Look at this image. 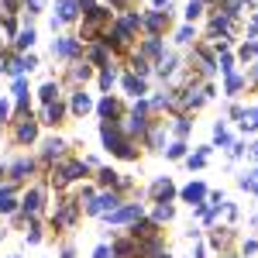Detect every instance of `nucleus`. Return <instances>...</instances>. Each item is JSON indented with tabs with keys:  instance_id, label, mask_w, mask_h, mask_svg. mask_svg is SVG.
Returning a JSON list of instances; mask_svg holds the SVG:
<instances>
[{
	"instance_id": "nucleus-38",
	"label": "nucleus",
	"mask_w": 258,
	"mask_h": 258,
	"mask_svg": "<svg viewBox=\"0 0 258 258\" xmlns=\"http://www.w3.org/2000/svg\"><path fill=\"white\" fill-rule=\"evenodd\" d=\"M203 162H207V148H203V152H200V155H193V159H189V169H200V165H203Z\"/></svg>"
},
{
	"instance_id": "nucleus-39",
	"label": "nucleus",
	"mask_w": 258,
	"mask_h": 258,
	"mask_svg": "<svg viewBox=\"0 0 258 258\" xmlns=\"http://www.w3.org/2000/svg\"><path fill=\"white\" fill-rule=\"evenodd\" d=\"M73 76H76V80H90V66H76Z\"/></svg>"
},
{
	"instance_id": "nucleus-12",
	"label": "nucleus",
	"mask_w": 258,
	"mask_h": 258,
	"mask_svg": "<svg viewBox=\"0 0 258 258\" xmlns=\"http://www.w3.org/2000/svg\"><path fill=\"white\" fill-rule=\"evenodd\" d=\"M80 11V0H59V21H73Z\"/></svg>"
},
{
	"instance_id": "nucleus-29",
	"label": "nucleus",
	"mask_w": 258,
	"mask_h": 258,
	"mask_svg": "<svg viewBox=\"0 0 258 258\" xmlns=\"http://www.w3.org/2000/svg\"><path fill=\"white\" fill-rule=\"evenodd\" d=\"M214 141H217V145H231V135L224 131V124H217V127H214Z\"/></svg>"
},
{
	"instance_id": "nucleus-32",
	"label": "nucleus",
	"mask_w": 258,
	"mask_h": 258,
	"mask_svg": "<svg viewBox=\"0 0 258 258\" xmlns=\"http://www.w3.org/2000/svg\"><path fill=\"white\" fill-rule=\"evenodd\" d=\"M155 220H172V207H169V203H159V210H155Z\"/></svg>"
},
{
	"instance_id": "nucleus-5",
	"label": "nucleus",
	"mask_w": 258,
	"mask_h": 258,
	"mask_svg": "<svg viewBox=\"0 0 258 258\" xmlns=\"http://www.w3.org/2000/svg\"><path fill=\"white\" fill-rule=\"evenodd\" d=\"M52 52L62 55V59H73V55L80 52V41H76V38H59L55 45H52Z\"/></svg>"
},
{
	"instance_id": "nucleus-44",
	"label": "nucleus",
	"mask_w": 258,
	"mask_h": 258,
	"mask_svg": "<svg viewBox=\"0 0 258 258\" xmlns=\"http://www.w3.org/2000/svg\"><path fill=\"white\" fill-rule=\"evenodd\" d=\"M93 258H110V251H107V244H100L97 251H93Z\"/></svg>"
},
{
	"instance_id": "nucleus-18",
	"label": "nucleus",
	"mask_w": 258,
	"mask_h": 258,
	"mask_svg": "<svg viewBox=\"0 0 258 258\" xmlns=\"http://www.w3.org/2000/svg\"><path fill=\"white\" fill-rule=\"evenodd\" d=\"M210 31L220 35V31H231V14H217V18L210 21Z\"/></svg>"
},
{
	"instance_id": "nucleus-48",
	"label": "nucleus",
	"mask_w": 258,
	"mask_h": 258,
	"mask_svg": "<svg viewBox=\"0 0 258 258\" xmlns=\"http://www.w3.org/2000/svg\"><path fill=\"white\" fill-rule=\"evenodd\" d=\"M110 4H117V7H120V4H124V0H110Z\"/></svg>"
},
{
	"instance_id": "nucleus-4",
	"label": "nucleus",
	"mask_w": 258,
	"mask_h": 258,
	"mask_svg": "<svg viewBox=\"0 0 258 258\" xmlns=\"http://www.w3.org/2000/svg\"><path fill=\"white\" fill-rule=\"evenodd\" d=\"M117 203L120 200L114 197V193H103V197H97L86 210H90V214H110V210H117Z\"/></svg>"
},
{
	"instance_id": "nucleus-28",
	"label": "nucleus",
	"mask_w": 258,
	"mask_h": 258,
	"mask_svg": "<svg viewBox=\"0 0 258 258\" xmlns=\"http://www.w3.org/2000/svg\"><path fill=\"white\" fill-rule=\"evenodd\" d=\"M31 45H35V31L28 28V31H21V35H18V48H31Z\"/></svg>"
},
{
	"instance_id": "nucleus-37",
	"label": "nucleus",
	"mask_w": 258,
	"mask_h": 258,
	"mask_svg": "<svg viewBox=\"0 0 258 258\" xmlns=\"http://www.w3.org/2000/svg\"><path fill=\"white\" fill-rule=\"evenodd\" d=\"M241 90V76H227V93H238Z\"/></svg>"
},
{
	"instance_id": "nucleus-21",
	"label": "nucleus",
	"mask_w": 258,
	"mask_h": 258,
	"mask_svg": "<svg viewBox=\"0 0 258 258\" xmlns=\"http://www.w3.org/2000/svg\"><path fill=\"white\" fill-rule=\"evenodd\" d=\"M14 210V189H0V214Z\"/></svg>"
},
{
	"instance_id": "nucleus-49",
	"label": "nucleus",
	"mask_w": 258,
	"mask_h": 258,
	"mask_svg": "<svg viewBox=\"0 0 258 258\" xmlns=\"http://www.w3.org/2000/svg\"><path fill=\"white\" fill-rule=\"evenodd\" d=\"M255 55H258V45H255Z\"/></svg>"
},
{
	"instance_id": "nucleus-14",
	"label": "nucleus",
	"mask_w": 258,
	"mask_h": 258,
	"mask_svg": "<svg viewBox=\"0 0 258 258\" xmlns=\"http://www.w3.org/2000/svg\"><path fill=\"white\" fill-rule=\"evenodd\" d=\"M73 220H76V203H66L59 214H55V224H59V227H69Z\"/></svg>"
},
{
	"instance_id": "nucleus-42",
	"label": "nucleus",
	"mask_w": 258,
	"mask_h": 258,
	"mask_svg": "<svg viewBox=\"0 0 258 258\" xmlns=\"http://www.w3.org/2000/svg\"><path fill=\"white\" fill-rule=\"evenodd\" d=\"M131 69H135L138 76H145V73H148V66H145V59H135V66H131Z\"/></svg>"
},
{
	"instance_id": "nucleus-23",
	"label": "nucleus",
	"mask_w": 258,
	"mask_h": 258,
	"mask_svg": "<svg viewBox=\"0 0 258 258\" xmlns=\"http://www.w3.org/2000/svg\"><path fill=\"white\" fill-rule=\"evenodd\" d=\"M62 148H66V145H62L59 138L45 141V159H59V155H62Z\"/></svg>"
},
{
	"instance_id": "nucleus-10",
	"label": "nucleus",
	"mask_w": 258,
	"mask_h": 258,
	"mask_svg": "<svg viewBox=\"0 0 258 258\" xmlns=\"http://www.w3.org/2000/svg\"><path fill=\"white\" fill-rule=\"evenodd\" d=\"M31 169H35V162H31V159H18L14 165H11V179H28V176H31Z\"/></svg>"
},
{
	"instance_id": "nucleus-13",
	"label": "nucleus",
	"mask_w": 258,
	"mask_h": 258,
	"mask_svg": "<svg viewBox=\"0 0 258 258\" xmlns=\"http://www.w3.org/2000/svg\"><path fill=\"white\" fill-rule=\"evenodd\" d=\"M21 207H24V214H38V210H41V189H31V193L24 197Z\"/></svg>"
},
{
	"instance_id": "nucleus-25",
	"label": "nucleus",
	"mask_w": 258,
	"mask_h": 258,
	"mask_svg": "<svg viewBox=\"0 0 258 258\" xmlns=\"http://www.w3.org/2000/svg\"><path fill=\"white\" fill-rule=\"evenodd\" d=\"M14 7H18V0H0V18L14 21Z\"/></svg>"
},
{
	"instance_id": "nucleus-2",
	"label": "nucleus",
	"mask_w": 258,
	"mask_h": 258,
	"mask_svg": "<svg viewBox=\"0 0 258 258\" xmlns=\"http://www.w3.org/2000/svg\"><path fill=\"white\" fill-rule=\"evenodd\" d=\"M80 176H86V162H66L52 179H55V186H66V182H73V179H80Z\"/></svg>"
},
{
	"instance_id": "nucleus-22",
	"label": "nucleus",
	"mask_w": 258,
	"mask_h": 258,
	"mask_svg": "<svg viewBox=\"0 0 258 258\" xmlns=\"http://www.w3.org/2000/svg\"><path fill=\"white\" fill-rule=\"evenodd\" d=\"M114 83H117V69H114V66H107V69L100 73V86H103V90H110Z\"/></svg>"
},
{
	"instance_id": "nucleus-51",
	"label": "nucleus",
	"mask_w": 258,
	"mask_h": 258,
	"mask_svg": "<svg viewBox=\"0 0 258 258\" xmlns=\"http://www.w3.org/2000/svg\"><path fill=\"white\" fill-rule=\"evenodd\" d=\"M0 176H4V169H0Z\"/></svg>"
},
{
	"instance_id": "nucleus-26",
	"label": "nucleus",
	"mask_w": 258,
	"mask_h": 258,
	"mask_svg": "<svg viewBox=\"0 0 258 258\" xmlns=\"http://www.w3.org/2000/svg\"><path fill=\"white\" fill-rule=\"evenodd\" d=\"M241 186H244L248 193H258V169H255V172H248V176L241 179Z\"/></svg>"
},
{
	"instance_id": "nucleus-34",
	"label": "nucleus",
	"mask_w": 258,
	"mask_h": 258,
	"mask_svg": "<svg viewBox=\"0 0 258 258\" xmlns=\"http://www.w3.org/2000/svg\"><path fill=\"white\" fill-rule=\"evenodd\" d=\"M159 52H162L159 38H148V45H145V55H159Z\"/></svg>"
},
{
	"instance_id": "nucleus-31",
	"label": "nucleus",
	"mask_w": 258,
	"mask_h": 258,
	"mask_svg": "<svg viewBox=\"0 0 258 258\" xmlns=\"http://www.w3.org/2000/svg\"><path fill=\"white\" fill-rule=\"evenodd\" d=\"M200 11H203V0H189V7H186V18H189V21L200 18Z\"/></svg>"
},
{
	"instance_id": "nucleus-19",
	"label": "nucleus",
	"mask_w": 258,
	"mask_h": 258,
	"mask_svg": "<svg viewBox=\"0 0 258 258\" xmlns=\"http://www.w3.org/2000/svg\"><path fill=\"white\" fill-rule=\"evenodd\" d=\"M90 107H93V100L86 97V93H76V97H73V110H76V114H86Z\"/></svg>"
},
{
	"instance_id": "nucleus-43",
	"label": "nucleus",
	"mask_w": 258,
	"mask_h": 258,
	"mask_svg": "<svg viewBox=\"0 0 258 258\" xmlns=\"http://www.w3.org/2000/svg\"><path fill=\"white\" fill-rule=\"evenodd\" d=\"M193 38H197L193 28H182V31H179V41H193Z\"/></svg>"
},
{
	"instance_id": "nucleus-1",
	"label": "nucleus",
	"mask_w": 258,
	"mask_h": 258,
	"mask_svg": "<svg viewBox=\"0 0 258 258\" xmlns=\"http://www.w3.org/2000/svg\"><path fill=\"white\" fill-rule=\"evenodd\" d=\"M100 138H103V145L114 152V155H120V159H135V148H131V141L127 138H120V131H117V124H103L100 127Z\"/></svg>"
},
{
	"instance_id": "nucleus-33",
	"label": "nucleus",
	"mask_w": 258,
	"mask_h": 258,
	"mask_svg": "<svg viewBox=\"0 0 258 258\" xmlns=\"http://www.w3.org/2000/svg\"><path fill=\"white\" fill-rule=\"evenodd\" d=\"M172 69H176V59H172V55H165V59L159 62V73L165 76V73H172Z\"/></svg>"
},
{
	"instance_id": "nucleus-20",
	"label": "nucleus",
	"mask_w": 258,
	"mask_h": 258,
	"mask_svg": "<svg viewBox=\"0 0 258 258\" xmlns=\"http://www.w3.org/2000/svg\"><path fill=\"white\" fill-rule=\"evenodd\" d=\"M124 131L127 135H141L145 131V117H124Z\"/></svg>"
},
{
	"instance_id": "nucleus-3",
	"label": "nucleus",
	"mask_w": 258,
	"mask_h": 258,
	"mask_svg": "<svg viewBox=\"0 0 258 258\" xmlns=\"http://www.w3.org/2000/svg\"><path fill=\"white\" fill-rule=\"evenodd\" d=\"M138 217H141V203H127V207H117V210L107 214L110 224H127V220H138Z\"/></svg>"
},
{
	"instance_id": "nucleus-8",
	"label": "nucleus",
	"mask_w": 258,
	"mask_h": 258,
	"mask_svg": "<svg viewBox=\"0 0 258 258\" xmlns=\"http://www.w3.org/2000/svg\"><path fill=\"white\" fill-rule=\"evenodd\" d=\"M97 110H100V117L114 120V117H117V114H120V103H117V100H110V97H103V100H100V103H97Z\"/></svg>"
},
{
	"instance_id": "nucleus-7",
	"label": "nucleus",
	"mask_w": 258,
	"mask_h": 258,
	"mask_svg": "<svg viewBox=\"0 0 258 258\" xmlns=\"http://www.w3.org/2000/svg\"><path fill=\"white\" fill-rule=\"evenodd\" d=\"M203 197H207V186H203V182H189V186H186V189H182V200H189V203H203Z\"/></svg>"
},
{
	"instance_id": "nucleus-45",
	"label": "nucleus",
	"mask_w": 258,
	"mask_h": 258,
	"mask_svg": "<svg viewBox=\"0 0 258 258\" xmlns=\"http://www.w3.org/2000/svg\"><path fill=\"white\" fill-rule=\"evenodd\" d=\"M28 7H31V11H41V7H45V0H28Z\"/></svg>"
},
{
	"instance_id": "nucleus-40",
	"label": "nucleus",
	"mask_w": 258,
	"mask_h": 258,
	"mask_svg": "<svg viewBox=\"0 0 258 258\" xmlns=\"http://www.w3.org/2000/svg\"><path fill=\"white\" fill-rule=\"evenodd\" d=\"M114 251H117L120 258H127V255H135V248H131V244H127V241H124V244H117V248H114Z\"/></svg>"
},
{
	"instance_id": "nucleus-6",
	"label": "nucleus",
	"mask_w": 258,
	"mask_h": 258,
	"mask_svg": "<svg viewBox=\"0 0 258 258\" xmlns=\"http://www.w3.org/2000/svg\"><path fill=\"white\" fill-rule=\"evenodd\" d=\"M152 197L159 200V203H169V200L176 197V186H172V182H169V179H159V182H155V186H152Z\"/></svg>"
},
{
	"instance_id": "nucleus-27",
	"label": "nucleus",
	"mask_w": 258,
	"mask_h": 258,
	"mask_svg": "<svg viewBox=\"0 0 258 258\" xmlns=\"http://www.w3.org/2000/svg\"><path fill=\"white\" fill-rule=\"evenodd\" d=\"M28 93H31V90H28V83H24V80L14 83V97H18V103H28Z\"/></svg>"
},
{
	"instance_id": "nucleus-46",
	"label": "nucleus",
	"mask_w": 258,
	"mask_h": 258,
	"mask_svg": "<svg viewBox=\"0 0 258 258\" xmlns=\"http://www.w3.org/2000/svg\"><path fill=\"white\" fill-rule=\"evenodd\" d=\"M80 7H86V11H93L97 4H93V0H80Z\"/></svg>"
},
{
	"instance_id": "nucleus-11",
	"label": "nucleus",
	"mask_w": 258,
	"mask_h": 258,
	"mask_svg": "<svg viewBox=\"0 0 258 258\" xmlns=\"http://www.w3.org/2000/svg\"><path fill=\"white\" fill-rule=\"evenodd\" d=\"M141 24H148V31H155V35H159L162 28L169 24V18H165L162 11H155V14H148V18H141Z\"/></svg>"
},
{
	"instance_id": "nucleus-16",
	"label": "nucleus",
	"mask_w": 258,
	"mask_h": 258,
	"mask_svg": "<svg viewBox=\"0 0 258 258\" xmlns=\"http://www.w3.org/2000/svg\"><path fill=\"white\" fill-rule=\"evenodd\" d=\"M124 90H127L131 97H145V80H138V76H127V80H124Z\"/></svg>"
},
{
	"instance_id": "nucleus-9",
	"label": "nucleus",
	"mask_w": 258,
	"mask_h": 258,
	"mask_svg": "<svg viewBox=\"0 0 258 258\" xmlns=\"http://www.w3.org/2000/svg\"><path fill=\"white\" fill-rule=\"evenodd\" d=\"M38 138V124L35 120H24V124H18V141L21 145H28V141Z\"/></svg>"
},
{
	"instance_id": "nucleus-15",
	"label": "nucleus",
	"mask_w": 258,
	"mask_h": 258,
	"mask_svg": "<svg viewBox=\"0 0 258 258\" xmlns=\"http://www.w3.org/2000/svg\"><path fill=\"white\" fill-rule=\"evenodd\" d=\"M62 114H66V110H62L59 100H55V103H45V114H41V117H45V124H59Z\"/></svg>"
},
{
	"instance_id": "nucleus-30",
	"label": "nucleus",
	"mask_w": 258,
	"mask_h": 258,
	"mask_svg": "<svg viewBox=\"0 0 258 258\" xmlns=\"http://www.w3.org/2000/svg\"><path fill=\"white\" fill-rule=\"evenodd\" d=\"M155 234V224H135V238H148Z\"/></svg>"
},
{
	"instance_id": "nucleus-47",
	"label": "nucleus",
	"mask_w": 258,
	"mask_h": 258,
	"mask_svg": "<svg viewBox=\"0 0 258 258\" xmlns=\"http://www.w3.org/2000/svg\"><path fill=\"white\" fill-rule=\"evenodd\" d=\"M251 155H255V159H258V145H255V148H251Z\"/></svg>"
},
{
	"instance_id": "nucleus-36",
	"label": "nucleus",
	"mask_w": 258,
	"mask_h": 258,
	"mask_svg": "<svg viewBox=\"0 0 258 258\" xmlns=\"http://www.w3.org/2000/svg\"><path fill=\"white\" fill-rule=\"evenodd\" d=\"M100 182H103V186H114V182H117V172L103 169V172H100Z\"/></svg>"
},
{
	"instance_id": "nucleus-35",
	"label": "nucleus",
	"mask_w": 258,
	"mask_h": 258,
	"mask_svg": "<svg viewBox=\"0 0 258 258\" xmlns=\"http://www.w3.org/2000/svg\"><path fill=\"white\" fill-rule=\"evenodd\" d=\"M182 155H186V145H182V141H176V145L169 148V159H182Z\"/></svg>"
},
{
	"instance_id": "nucleus-50",
	"label": "nucleus",
	"mask_w": 258,
	"mask_h": 258,
	"mask_svg": "<svg viewBox=\"0 0 258 258\" xmlns=\"http://www.w3.org/2000/svg\"><path fill=\"white\" fill-rule=\"evenodd\" d=\"M159 258H169V255H159Z\"/></svg>"
},
{
	"instance_id": "nucleus-17",
	"label": "nucleus",
	"mask_w": 258,
	"mask_h": 258,
	"mask_svg": "<svg viewBox=\"0 0 258 258\" xmlns=\"http://www.w3.org/2000/svg\"><path fill=\"white\" fill-rule=\"evenodd\" d=\"M241 127H244V131H258V107H251V110L241 114Z\"/></svg>"
},
{
	"instance_id": "nucleus-41",
	"label": "nucleus",
	"mask_w": 258,
	"mask_h": 258,
	"mask_svg": "<svg viewBox=\"0 0 258 258\" xmlns=\"http://www.w3.org/2000/svg\"><path fill=\"white\" fill-rule=\"evenodd\" d=\"M7 114H11V103H7V100H0V124H7Z\"/></svg>"
},
{
	"instance_id": "nucleus-24",
	"label": "nucleus",
	"mask_w": 258,
	"mask_h": 258,
	"mask_svg": "<svg viewBox=\"0 0 258 258\" xmlns=\"http://www.w3.org/2000/svg\"><path fill=\"white\" fill-rule=\"evenodd\" d=\"M41 100H45V103H55V100H59V86H55V83H45V86H41Z\"/></svg>"
}]
</instances>
